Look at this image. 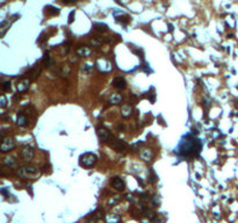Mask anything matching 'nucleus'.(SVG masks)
<instances>
[{
    "label": "nucleus",
    "instance_id": "27",
    "mask_svg": "<svg viewBox=\"0 0 238 223\" xmlns=\"http://www.w3.org/2000/svg\"><path fill=\"white\" fill-rule=\"evenodd\" d=\"M152 202H154V205H155V206H158V205H159V200L157 199V195H155V196H154Z\"/></svg>",
    "mask_w": 238,
    "mask_h": 223
},
{
    "label": "nucleus",
    "instance_id": "12",
    "mask_svg": "<svg viewBox=\"0 0 238 223\" xmlns=\"http://www.w3.org/2000/svg\"><path fill=\"white\" fill-rule=\"evenodd\" d=\"M16 124L19 127H26L28 124V118L23 114V112H20L17 114V119H16Z\"/></svg>",
    "mask_w": 238,
    "mask_h": 223
},
{
    "label": "nucleus",
    "instance_id": "14",
    "mask_svg": "<svg viewBox=\"0 0 238 223\" xmlns=\"http://www.w3.org/2000/svg\"><path fill=\"white\" fill-rule=\"evenodd\" d=\"M40 72H41V65H40V64H36L34 68L29 71V79H30V80L36 79V78L38 77Z\"/></svg>",
    "mask_w": 238,
    "mask_h": 223
},
{
    "label": "nucleus",
    "instance_id": "25",
    "mask_svg": "<svg viewBox=\"0 0 238 223\" xmlns=\"http://www.w3.org/2000/svg\"><path fill=\"white\" fill-rule=\"evenodd\" d=\"M6 105H7L6 97H5V95H3V97H1V105H0V106H1V108H5V107H6Z\"/></svg>",
    "mask_w": 238,
    "mask_h": 223
},
{
    "label": "nucleus",
    "instance_id": "7",
    "mask_svg": "<svg viewBox=\"0 0 238 223\" xmlns=\"http://www.w3.org/2000/svg\"><path fill=\"white\" fill-rule=\"evenodd\" d=\"M36 173H37V169L36 167H33V166H23V167H21L19 170V172H17V174L20 177H22V178H25V177H27L29 174L35 175Z\"/></svg>",
    "mask_w": 238,
    "mask_h": 223
},
{
    "label": "nucleus",
    "instance_id": "5",
    "mask_svg": "<svg viewBox=\"0 0 238 223\" xmlns=\"http://www.w3.org/2000/svg\"><path fill=\"white\" fill-rule=\"evenodd\" d=\"M15 148V141L13 138H6L1 142V145H0V150H1L3 153H6L8 151H12Z\"/></svg>",
    "mask_w": 238,
    "mask_h": 223
},
{
    "label": "nucleus",
    "instance_id": "24",
    "mask_svg": "<svg viewBox=\"0 0 238 223\" xmlns=\"http://www.w3.org/2000/svg\"><path fill=\"white\" fill-rule=\"evenodd\" d=\"M1 87H3V90H4V91H9V90H11V81H9V80L4 81V83L1 84Z\"/></svg>",
    "mask_w": 238,
    "mask_h": 223
},
{
    "label": "nucleus",
    "instance_id": "4",
    "mask_svg": "<svg viewBox=\"0 0 238 223\" xmlns=\"http://www.w3.org/2000/svg\"><path fill=\"white\" fill-rule=\"evenodd\" d=\"M97 134H98V137L100 138V141H102V142L109 141L111 137H112L109 130H108L106 127H103V126H100V127L97 128Z\"/></svg>",
    "mask_w": 238,
    "mask_h": 223
},
{
    "label": "nucleus",
    "instance_id": "3",
    "mask_svg": "<svg viewBox=\"0 0 238 223\" xmlns=\"http://www.w3.org/2000/svg\"><path fill=\"white\" fill-rule=\"evenodd\" d=\"M20 156L22 157L23 161H27V162H30L34 157V149L30 146V145H25L20 151Z\"/></svg>",
    "mask_w": 238,
    "mask_h": 223
},
{
    "label": "nucleus",
    "instance_id": "13",
    "mask_svg": "<svg viewBox=\"0 0 238 223\" xmlns=\"http://www.w3.org/2000/svg\"><path fill=\"white\" fill-rule=\"evenodd\" d=\"M139 154H141V158L143 161H145V162L151 161V158H152V156H154L152 151H151L150 149H142L141 152H139Z\"/></svg>",
    "mask_w": 238,
    "mask_h": 223
},
{
    "label": "nucleus",
    "instance_id": "23",
    "mask_svg": "<svg viewBox=\"0 0 238 223\" xmlns=\"http://www.w3.org/2000/svg\"><path fill=\"white\" fill-rule=\"evenodd\" d=\"M46 9H47L48 13H51V14H58V13H59V9H58V8H55V7H52V6H47Z\"/></svg>",
    "mask_w": 238,
    "mask_h": 223
},
{
    "label": "nucleus",
    "instance_id": "18",
    "mask_svg": "<svg viewBox=\"0 0 238 223\" xmlns=\"http://www.w3.org/2000/svg\"><path fill=\"white\" fill-rule=\"evenodd\" d=\"M77 54L79 56H81V57H87V56L91 55V49L88 47H85L84 46V47H80V48L77 49Z\"/></svg>",
    "mask_w": 238,
    "mask_h": 223
},
{
    "label": "nucleus",
    "instance_id": "10",
    "mask_svg": "<svg viewBox=\"0 0 238 223\" xmlns=\"http://www.w3.org/2000/svg\"><path fill=\"white\" fill-rule=\"evenodd\" d=\"M29 85H30V79H22V80H20L17 83L16 88H17V91L20 93H23L29 88Z\"/></svg>",
    "mask_w": 238,
    "mask_h": 223
},
{
    "label": "nucleus",
    "instance_id": "6",
    "mask_svg": "<svg viewBox=\"0 0 238 223\" xmlns=\"http://www.w3.org/2000/svg\"><path fill=\"white\" fill-rule=\"evenodd\" d=\"M97 65H98L99 70H100L101 72H103V73L109 72V71L113 70L112 64L108 62V60H106V59H100V60H98V62H97Z\"/></svg>",
    "mask_w": 238,
    "mask_h": 223
},
{
    "label": "nucleus",
    "instance_id": "8",
    "mask_svg": "<svg viewBox=\"0 0 238 223\" xmlns=\"http://www.w3.org/2000/svg\"><path fill=\"white\" fill-rule=\"evenodd\" d=\"M109 183H111V185H112L115 189H117V191H123L124 187H125L123 179H121L120 177H113Z\"/></svg>",
    "mask_w": 238,
    "mask_h": 223
},
{
    "label": "nucleus",
    "instance_id": "1",
    "mask_svg": "<svg viewBox=\"0 0 238 223\" xmlns=\"http://www.w3.org/2000/svg\"><path fill=\"white\" fill-rule=\"evenodd\" d=\"M200 149H201V143L199 142L198 138L193 137L192 135H186L179 143L177 151L181 156H192L198 153Z\"/></svg>",
    "mask_w": 238,
    "mask_h": 223
},
{
    "label": "nucleus",
    "instance_id": "16",
    "mask_svg": "<svg viewBox=\"0 0 238 223\" xmlns=\"http://www.w3.org/2000/svg\"><path fill=\"white\" fill-rule=\"evenodd\" d=\"M133 113V107L130 105H123L122 108H121V114L122 116L124 118H128V116H130Z\"/></svg>",
    "mask_w": 238,
    "mask_h": 223
},
{
    "label": "nucleus",
    "instance_id": "17",
    "mask_svg": "<svg viewBox=\"0 0 238 223\" xmlns=\"http://www.w3.org/2000/svg\"><path fill=\"white\" fill-rule=\"evenodd\" d=\"M121 217L117 214H109L106 216V222L107 223H120Z\"/></svg>",
    "mask_w": 238,
    "mask_h": 223
},
{
    "label": "nucleus",
    "instance_id": "15",
    "mask_svg": "<svg viewBox=\"0 0 238 223\" xmlns=\"http://www.w3.org/2000/svg\"><path fill=\"white\" fill-rule=\"evenodd\" d=\"M108 102L112 103V105H119V103L122 102V95L117 94V93L112 94L109 98H108Z\"/></svg>",
    "mask_w": 238,
    "mask_h": 223
},
{
    "label": "nucleus",
    "instance_id": "19",
    "mask_svg": "<svg viewBox=\"0 0 238 223\" xmlns=\"http://www.w3.org/2000/svg\"><path fill=\"white\" fill-rule=\"evenodd\" d=\"M41 63L43 64V66H47V68H50V66L52 65V59H51V57L49 56V54H48V52H46V54H44V56H43V58H42Z\"/></svg>",
    "mask_w": 238,
    "mask_h": 223
},
{
    "label": "nucleus",
    "instance_id": "22",
    "mask_svg": "<svg viewBox=\"0 0 238 223\" xmlns=\"http://www.w3.org/2000/svg\"><path fill=\"white\" fill-rule=\"evenodd\" d=\"M4 164L7 165V166H9V167H13V166H15L16 162H15V159L13 157H11V158H5L4 159Z\"/></svg>",
    "mask_w": 238,
    "mask_h": 223
},
{
    "label": "nucleus",
    "instance_id": "26",
    "mask_svg": "<svg viewBox=\"0 0 238 223\" xmlns=\"http://www.w3.org/2000/svg\"><path fill=\"white\" fill-rule=\"evenodd\" d=\"M91 68H92V66H90V64H85V66L82 68V70H84L85 72H90Z\"/></svg>",
    "mask_w": 238,
    "mask_h": 223
},
{
    "label": "nucleus",
    "instance_id": "9",
    "mask_svg": "<svg viewBox=\"0 0 238 223\" xmlns=\"http://www.w3.org/2000/svg\"><path fill=\"white\" fill-rule=\"evenodd\" d=\"M109 145H111L112 148H114L116 151H124V150L128 148L127 143L123 142V141H121V140H119V138H114V140L109 143Z\"/></svg>",
    "mask_w": 238,
    "mask_h": 223
},
{
    "label": "nucleus",
    "instance_id": "21",
    "mask_svg": "<svg viewBox=\"0 0 238 223\" xmlns=\"http://www.w3.org/2000/svg\"><path fill=\"white\" fill-rule=\"evenodd\" d=\"M93 27H94L98 32H106V30L108 29L107 25H105V24H98V22H95V24L93 25Z\"/></svg>",
    "mask_w": 238,
    "mask_h": 223
},
{
    "label": "nucleus",
    "instance_id": "2",
    "mask_svg": "<svg viewBox=\"0 0 238 223\" xmlns=\"http://www.w3.org/2000/svg\"><path fill=\"white\" fill-rule=\"evenodd\" d=\"M98 161V157H97V154L92 153V152H86L84 154L80 156V158H79V164L85 167V169H91L92 166L95 165Z\"/></svg>",
    "mask_w": 238,
    "mask_h": 223
},
{
    "label": "nucleus",
    "instance_id": "29",
    "mask_svg": "<svg viewBox=\"0 0 238 223\" xmlns=\"http://www.w3.org/2000/svg\"><path fill=\"white\" fill-rule=\"evenodd\" d=\"M142 223H150V220H149V221H147V220H145V221H143Z\"/></svg>",
    "mask_w": 238,
    "mask_h": 223
},
{
    "label": "nucleus",
    "instance_id": "11",
    "mask_svg": "<svg viewBox=\"0 0 238 223\" xmlns=\"http://www.w3.org/2000/svg\"><path fill=\"white\" fill-rule=\"evenodd\" d=\"M113 86L117 90H124L125 86H127V83L124 80V78L122 77H116L114 80H113Z\"/></svg>",
    "mask_w": 238,
    "mask_h": 223
},
{
    "label": "nucleus",
    "instance_id": "28",
    "mask_svg": "<svg viewBox=\"0 0 238 223\" xmlns=\"http://www.w3.org/2000/svg\"><path fill=\"white\" fill-rule=\"evenodd\" d=\"M73 15H74V12L72 11V12L70 13V16H69V24H71V22L73 21Z\"/></svg>",
    "mask_w": 238,
    "mask_h": 223
},
{
    "label": "nucleus",
    "instance_id": "20",
    "mask_svg": "<svg viewBox=\"0 0 238 223\" xmlns=\"http://www.w3.org/2000/svg\"><path fill=\"white\" fill-rule=\"evenodd\" d=\"M9 26H11L9 21H3V22H1V25H0V35L4 36L5 33H6V30L9 28Z\"/></svg>",
    "mask_w": 238,
    "mask_h": 223
}]
</instances>
